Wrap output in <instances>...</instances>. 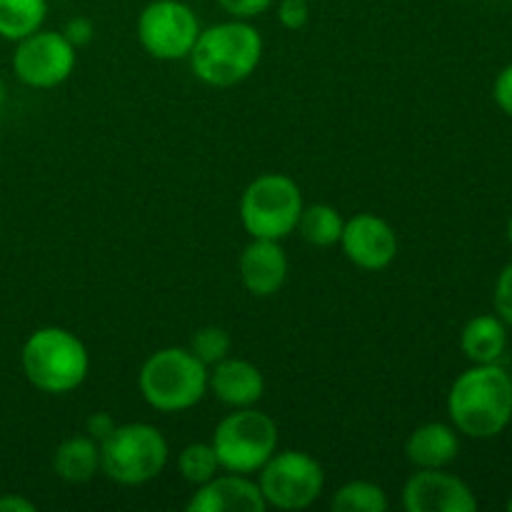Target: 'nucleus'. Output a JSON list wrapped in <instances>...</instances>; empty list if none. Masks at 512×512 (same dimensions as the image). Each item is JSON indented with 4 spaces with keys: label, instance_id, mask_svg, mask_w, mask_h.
<instances>
[{
    "label": "nucleus",
    "instance_id": "15",
    "mask_svg": "<svg viewBox=\"0 0 512 512\" xmlns=\"http://www.w3.org/2000/svg\"><path fill=\"white\" fill-rule=\"evenodd\" d=\"M208 390L230 408H250L265 393V378L253 363L243 358H225L208 370Z\"/></svg>",
    "mask_w": 512,
    "mask_h": 512
},
{
    "label": "nucleus",
    "instance_id": "34",
    "mask_svg": "<svg viewBox=\"0 0 512 512\" xmlns=\"http://www.w3.org/2000/svg\"><path fill=\"white\" fill-rule=\"evenodd\" d=\"M510 378H512V375H510Z\"/></svg>",
    "mask_w": 512,
    "mask_h": 512
},
{
    "label": "nucleus",
    "instance_id": "26",
    "mask_svg": "<svg viewBox=\"0 0 512 512\" xmlns=\"http://www.w3.org/2000/svg\"><path fill=\"white\" fill-rule=\"evenodd\" d=\"M218 3L235 20H250L255 15H263L273 5V0H218Z\"/></svg>",
    "mask_w": 512,
    "mask_h": 512
},
{
    "label": "nucleus",
    "instance_id": "20",
    "mask_svg": "<svg viewBox=\"0 0 512 512\" xmlns=\"http://www.w3.org/2000/svg\"><path fill=\"white\" fill-rule=\"evenodd\" d=\"M345 228V220L333 205H325V203H315L305 208L303 205V213H300L298 230L303 235L305 243L315 245V248H330V245L340 243V235H343Z\"/></svg>",
    "mask_w": 512,
    "mask_h": 512
},
{
    "label": "nucleus",
    "instance_id": "19",
    "mask_svg": "<svg viewBox=\"0 0 512 512\" xmlns=\"http://www.w3.org/2000/svg\"><path fill=\"white\" fill-rule=\"evenodd\" d=\"M48 0H0V38L18 40L43 28Z\"/></svg>",
    "mask_w": 512,
    "mask_h": 512
},
{
    "label": "nucleus",
    "instance_id": "6",
    "mask_svg": "<svg viewBox=\"0 0 512 512\" xmlns=\"http://www.w3.org/2000/svg\"><path fill=\"white\" fill-rule=\"evenodd\" d=\"M220 470L250 475L263 468L278 450V425L268 413L250 408H235L215 428L213 440Z\"/></svg>",
    "mask_w": 512,
    "mask_h": 512
},
{
    "label": "nucleus",
    "instance_id": "11",
    "mask_svg": "<svg viewBox=\"0 0 512 512\" xmlns=\"http://www.w3.org/2000/svg\"><path fill=\"white\" fill-rule=\"evenodd\" d=\"M408 512H475L478 500L473 490L443 468H420L403 488Z\"/></svg>",
    "mask_w": 512,
    "mask_h": 512
},
{
    "label": "nucleus",
    "instance_id": "21",
    "mask_svg": "<svg viewBox=\"0 0 512 512\" xmlns=\"http://www.w3.org/2000/svg\"><path fill=\"white\" fill-rule=\"evenodd\" d=\"M388 505V495L380 485L368 483V480H353L335 493L330 508L335 512H385Z\"/></svg>",
    "mask_w": 512,
    "mask_h": 512
},
{
    "label": "nucleus",
    "instance_id": "3",
    "mask_svg": "<svg viewBox=\"0 0 512 512\" xmlns=\"http://www.w3.org/2000/svg\"><path fill=\"white\" fill-rule=\"evenodd\" d=\"M20 365L33 388L48 395L73 393L88 378L90 358L83 340L65 328H40L25 340Z\"/></svg>",
    "mask_w": 512,
    "mask_h": 512
},
{
    "label": "nucleus",
    "instance_id": "23",
    "mask_svg": "<svg viewBox=\"0 0 512 512\" xmlns=\"http://www.w3.org/2000/svg\"><path fill=\"white\" fill-rule=\"evenodd\" d=\"M230 348H233V340H230L228 330L218 328V325H205L190 340V350L205 365H215L228 358Z\"/></svg>",
    "mask_w": 512,
    "mask_h": 512
},
{
    "label": "nucleus",
    "instance_id": "9",
    "mask_svg": "<svg viewBox=\"0 0 512 512\" xmlns=\"http://www.w3.org/2000/svg\"><path fill=\"white\" fill-rule=\"evenodd\" d=\"M200 35L198 15L183 0H153L138 18V38L155 60H183Z\"/></svg>",
    "mask_w": 512,
    "mask_h": 512
},
{
    "label": "nucleus",
    "instance_id": "25",
    "mask_svg": "<svg viewBox=\"0 0 512 512\" xmlns=\"http://www.w3.org/2000/svg\"><path fill=\"white\" fill-rule=\"evenodd\" d=\"M278 18H280V23H283V28H288V30L305 28L310 20L308 0H280Z\"/></svg>",
    "mask_w": 512,
    "mask_h": 512
},
{
    "label": "nucleus",
    "instance_id": "2",
    "mask_svg": "<svg viewBox=\"0 0 512 512\" xmlns=\"http://www.w3.org/2000/svg\"><path fill=\"white\" fill-rule=\"evenodd\" d=\"M188 58L195 78L213 88H233L260 65L263 38L245 20H228L200 30Z\"/></svg>",
    "mask_w": 512,
    "mask_h": 512
},
{
    "label": "nucleus",
    "instance_id": "16",
    "mask_svg": "<svg viewBox=\"0 0 512 512\" xmlns=\"http://www.w3.org/2000/svg\"><path fill=\"white\" fill-rule=\"evenodd\" d=\"M460 453V438L455 428L445 423H425L410 433L405 455L415 468H445Z\"/></svg>",
    "mask_w": 512,
    "mask_h": 512
},
{
    "label": "nucleus",
    "instance_id": "24",
    "mask_svg": "<svg viewBox=\"0 0 512 512\" xmlns=\"http://www.w3.org/2000/svg\"><path fill=\"white\" fill-rule=\"evenodd\" d=\"M493 303H495V313H498V318L512 328V263L498 275Z\"/></svg>",
    "mask_w": 512,
    "mask_h": 512
},
{
    "label": "nucleus",
    "instance_id": "27",
    "mask_svg": "<svg viewBox=\"0 0 512 512\" xmlns=\"http://www.w3.org/2000/svg\"><path fill=\"white\" fill-rule=\"evenodd\" d=\"M493 95H495V103L500 105V110L512 118V65L500 70V75L495 78Z\"/></svg>",
    "mask_w": 512,
    "mask_h": 512
},
{
    "label": "nucleus",
    "instance_id": "22",
    "mask_svg": "<svg viewBox=\"0 0 512 512\" xmlns=\"http://www.w3.org/2000/svg\"><path fill=\"white\" fill-rule=\"evenodd\" d=\"M178 470L180 475H183V480H188L190 485H205L208 480H213L220 470L218 455H215L213 445L193 443L188 445V448L180 450Z\"/></svg>",
    "mask_w": 512,
    "mask_h": 512
},
{
    "label": "nucleus",
    "instance_id": "4",
    "mask_svg": "<svg viewBox=\"0 0 512 512\" xmlns=\"http://www.w3.org/2000/svg\"><path fill=\"white\" fill-rule=\"evenodd\" d=\"M138 388L150 408L183 413L208 393V365L190 348H163L143 363Z\"/></svg>",
    "mask_w": 512,
    "mask_h": 512
},
{
    "label": "nucleus",
    "instance_id": "8",
    "mask_svg": "<svg viewBox=\"0 0 512 512\" xmlns=\"http://www.w3.org/2000/svg\"><path fill=\"white\" fill-rule=\"evenodd\" d=\"M258 485L268 508L305 510L323 493L325 473L318 460L303 450H275L260 468Z\"/></svg>",
    "mask_w": 512,
    "mask_h": 512
},
{
    "label": "nucleus",
    "instance_id": "33",
    "mask_svg": "<svg viewBox=\"0 0 512 512\" xmlns=\"http://www.w3.org/2000/svg\"><path fill=\"white\" fill-rule=\"evenodd\" d=\"M508 510H510V512H512V498H510V500H508Z\"/></svg>",
    "mask_w": 512,
    "mask_h": 512
},
{
    "label": "nucleus",
    "instance_id": "29",
    "mask_svg": "<svg viewBox=\"0 0 512 512\" xmlns=\"http://www.w3.org/2000/svg\"><path fill=\"white\" fill-rule=\"evenodd\" d=\"M115 430V420L108 413H95L88 418V435L93 440H105Z\"/></svg>",
    "mask_w": 512,
    "mask_h": 512
},
{
    "label": "nucleus",
    "instance_id": "5",
    "mask_svg": "<svg viewBox=\"0 0 512 512\" xmlns=\"http://www.w3.org/2000/svg\"><path fill=\"white\" fill-rule=\"evenodd\" d=\"M168 465V440L155 425H115L100 440V470L120 485H143L158 478Z\"/></svg>",
    "mask_w": 512,
    "mask_h": 512
},
{
    "label": "nucleus",
    "instance_id": "10",
    "mask_svg": "<svg viewBox=\"0 0 512 512\" xmlns=\"http://www.w3.org/2000/svg\"><path fill=\"white\" fill-rule=\"evenodd\" d=\"M75 50L63 33L35 30L15 45L13 70L20 83L30 88H55L73 73Z\"/></svg>",
    "mask_w": 512,
    "mask_h": 512
},
{
    "label": "nucleus",
    "instance_id": "1",
    "mask_svg": "<svg viewBox=\"0 0 512 512\" xmlns=\"http://www.w3.org/2000/svg\"><path fill=\"white\" fill-rule=\"evenodd\" d=\"M448 413L458 433L495 438L512 420V378L495 363L465 370L448 393Z\"/></svg>",
    "mask_w": 512,
    "mask_h": 512
},
{
    "label": "nucleus",
    "instance_id": "7",
    "mask_svg": "<svg viewBox=\"0 0 512 512\" xmlns=\"http://www.w3.org/2000/svg\"><path fill=\"white\" fill-rule=\"evenodd\" d=\"M300 213H303V193L298 183L283 173L260 175L240 198V220L250 238H288L298 225Z\"/></svg>",
    "mask_w": 512,
    "mask_h": 512
},
{
    "label": "nucleus",
    "instance_id": "17",
    "mask_svg": "<svg viewBox=\"0 0 512 512\" xmlns=\"http://www.w3.org/2000/svg\"><path fill=\"white\" fill-rule=\"evenodd\" d=\"M460 348H463L465 358L475 365L498 363L500 355L508 348L505 323L498 315H478V318L468 320L463 335H460Z\"/></svg>",
    "mask_w": 512,
    "mask_h": 512
},
{
    "label": "nucleus",
    "instance_id": "18",
    "mask_svg": "<svg viewBox=\"0 0 512 512\" xmlns=\"http://www.w3.org/2000/svg\"><path fill=\"white\" fill-rule=\"evenodd\" d=\"M55 475L65 483H88L100 470V443L90 435H75L63 440L53 458Z\"/></svg>",
    "mask_w": 512,
    "mask_h": 512
},
{
    "label": "nucleus",
    "instance_id": "12",
    "mask_svg": "<svg viewBox=\"0 0 512 512\" xmlns=\"http://www.w3.org/2000/svg\"><path fill=\"white\" fill-rule=\"evenodd\" d=\"M340 245L350 263L363 270H385L398 255V235L393 225L373 213H360L345 220Z\"/></svg>",
    "mask_w": 512,
    "mask_h": 512
},
{
    "label": "nucleus",
    "instance_id": "13",
    "mask_svg": "<svg viewBox=\"0 0 512 512\" xmlns=\"http://www.w3.org/2000/svg\"><path fill=\"white\" fill-rule=\"evenodd\" d=\"M190 512H265L263 493L258 483H250L245 475H215L205 485H198V493L185 505Z\"/></svg>",
    "mask_w": 512,
    "mask_h": 512
},
{
    "label": "nucleus",
    "instance_id": "32",
    "mask_svg": "<svg viewBox=\"0 0 512 512\" xmlns=\"http://www.w3.org/2000/svg\"><path fill=\"white\" fill-rule=\"evenodd\" d=\"M0 103H3V85H0Z\"/></svg>",
    "mask_w": 512,
    "mask_h": 512
},
{
    "label": "nucleus",
    "instance_id": "14",
    "mask_svg": "<svg viewBox=\"0 0 512 512\" xmlns=\"http://www.w3.org/2000/svg\"><path fill=\"white\" fill-rule=\"evenodd\" d=\"M288 278V258L280 240L253 238L240 255V280L255 298H270L278 293Z\"/></svg>",
    "mask_w": 512,
    "mask_h": 512
},
{
    "label": "nucleus",
    "instance_id": "28",
    "mask_svg": "<svg viewBox=\"0 0 512 512\" xmlns=\"http://www.w3.org/2000/svg\"><path fill=\"white\" fill-rule=\"evenodd\" d=\"M63 35L75 45V48H80V45H88L90 40H93L95 28L88 18H73L68 20V25H65Z\"/></svg>",
    "mask_w": 512,
    "mask_h": 512
},
{
    "label": "nucleus",
    "instance_id": "30",
    "mask_svg": "<svg viewBox=\"0 0 512 512\" xmlns=\"http://www.w3.org/2000/svg\"><path fill=\"white\" fill-rule=\"evenodd\" d=\"M0 512H35V503L15 493L0 495Z\"/></svg>",
    "mask_w": 512,
    "mask_h": 512
},
{
    "label": "nucleus",
    "instance_id": "31",
    "mask_svg": "<svg viewBox=\"0 0 512 512\" xmlns=\"http://www.w3.org/2000/svg\"><path fill=\"white\" fill-rule=\"evenodd\" d=\"M508 238H510V245H512V215H510V223H508Z\"/></svg>",
    "mask_w": 512,
    "mask_h": 512
}]
</instances>
